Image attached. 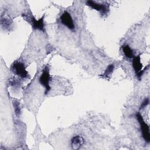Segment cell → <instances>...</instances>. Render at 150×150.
<instances>
[{
	"label": "cell",
	"instance_id": "11",
	"mask_svg": "<svg viewBox=\"0 0 150 150\" xmlns=\"http://www.w3.org/2000/svg\"><path fill=\"white\" fill-rule=\"evenodd\" d=\"M13 104L15 114H16V115H18L20 114V111H21V108H20V107H19V103L18 101H14L13 102Z\"/></svg>",
	"mask_w": 150,
	"mask_h": 150
},
{
	"label": "cell",
	"instance_id": "7",
	"mask_svg": "<svg viewBox=\"0 0 150 150\" xmlns=\"http://www.w3.org/2000/svg\"><path fill=\"white\" fill-rule=\"evenodd\" d=\"M84 142V140L82 137L79 135L75 136L71 139V147L73 149H75V150L79 149L83 145Z\"/></svg>",
	"mask_w": 150,
	"mask_h": 150
},
{
	"label": "cell",
	"instance_id": "2",
	"mask_svg": "<svg viewBox=\"0 0 150 150\" xmlns=\"http://www.w3.org/2000/svg\"><path fill=\"white\" fill-rule=\"evenodd\" d=\"M136 117L137 120L140 125V128L141 129V132L142 137L144 140L147 142H149L150 141V134H149V129L148 125L144 121L142 116L139 112H138L136 114Z\"/></svg>",
	"mask_w": 150,
	"mask_h": 150
},
{
	"label": "cell",
	"instance_id": "12",
	"mask_svg": "<svg viewBox=\"0 0 150 150\" xmlns=\"http://www.w3.org/2000/svg\"><path fill=\"white\" fill-rule=\"evenodd\" d=\"M148 103H149V98H146V99H145L144 100V101L142 103V104H141V105H140V107H139V109L140 110H142V109H143L144 108H145L148 104Z\"/></svg>",
	"mask_w": 150,
	"mask_h": 150
},
{
	"label": "cell",
	"instance_id": "8",
	"mask_svg": "<svg viewBox=\"0 0 150 150\" xmlns=\"http://www.w3.org/2000/svg\"><path fill=\"white\" fill-rule=\"evenodd\" d=\"M132 67L135 72L137 74L141 70L142 67V64L141 62L140 55H138L134 57L132 60Z\"/></svg>",
	"mask_w": 150,
	"mask_h": 150
},
{
	"label": "cell",
	"instance_id": "9",
	"mask_svg": "<svg viewBox=\"0 0 150 150\" xmlns=\"http://www.w3.org/2000/svg\"><path fill=\"white\" fill-rule=\"evenodd\" d=\"M122 50L125 56L127 57L132 58L134 57L133 51L128 45H125L122 48Z\"/></svg>",
	"mask_w": 150,
	"mask_h": 150
},
{
	"label": "cell",
	"instance_id": "6",
	"mask_svg": "<svg viewBox=\"0 0 150 150\" xmlns=\"http://www.w3.org/2000/svg\"><path fill=\"white\" fill-rule=\"evenodd\" d=\"M60 21L62 23L66 26H67L69 29L73 30L74 29V22L70 14L65 11L63 13L60 17Z\"/></svg>",
	"mask_w": 150,
	"mask_h": 150
},
{
	"label": "cell",
	"instance_id": "4",
	"mask_svg": "<svg viewBox=\"0 0 150 150\" xmlns=\"http://www.w3.org/2000/svg\"><path fill=\"white\" fill-rule=\"evenodd\" d=\"M86 4L93 9L99 11L102 15L106 14L109 11V6L107 5V4H98L93 1H87L86 2Z\"/></svg>",
	"mask_w": 150,
	"mask_h": 150
},
{
	"label": "cell",
	"instance_id": "3",
	"mask_svg": "<svg viewBox=\"0 0 150 150\" xmlns=\"http://www.w3.org/2000/svg\"><path fill=\"white\" fill-rule=\"evenodd\" d=\"M12 70L14 73L22 78H26L28 76V72L26 71L24 64L22 62H15L12 66Z\"/></svg>",
	"mask_w": 150,
	"mask_h": 150
},
{
	"label": "cell",
	"instance_id": "10",
	"mask_svg": "<svg viewBox=\"0 0 150 150\" xmlns=\"http://www.w3.org/2000/svg\"><path fill=\"white\" fill-rule=\"evenodd\" d=\"M114 69V65L113 64H111L109 65L107 67L106 70H105V72L103 74V76L104 77H108L113 72Z\"/></svg>",
	"mask_w": 150,
	"mask_h": 150
},
{
	"label": "cell",
	"instance_id": "1",
	"mask_svg": "<svg viewBox=\"0 0 150 150\" xmlns=\"http://www.w3.org/2000/svg\"><path fill=\"white\" fill-rule=\"evenodd\" d=\"M50 80V73H49V68L47 66H46L43 69L42 74L39 77V83L45 88V94H47L48 92L50 90L51 87L49 85V82Z\"/></svg>",
	"mask_w": 150,
	"mask_h": 150
},
{
	"label": "cell",
	"instance_id": "5",
	"mask_svg": "<svg viewBox=\"0 0 150 150\" xmlns=\"http://www.w3.org/2000/svg\"><path fill=\"white\" fill-rule=\"evenodd\" d=\"M44 16L43 15L39 20H36L33 16H28L29 22L32 24L34 29H38L45 32V24H44Z\"/></svg>",
	"mask_w": 150,
	"mask_h": 150
}]
</instances>
